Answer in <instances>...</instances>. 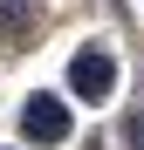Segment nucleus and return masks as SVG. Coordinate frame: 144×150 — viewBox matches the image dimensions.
<instances>
[{
    "mask_svg": "<svg viewBox=\"0 0 144 150\" xmlns=\"http://www.w3.org/2000/svg\"><path fill=\"white\" fill-rule=\"evenodd\" d=\"M124 143H130V150H144V116H130V123H124Z\"/></svg>",
    "mask_w": 144,
    "mask_h": 150,
    "instance_id": "obj_4",
    "label": "nucleus"
},
{
    "mask_svg": "<svg viewBox=\"0 0 144 150\" xmlns=\"http://www.w3.org/2000/svg\"><path fill=\"white\" fill-rule=\"evenodd\" d=\"M21 143H34V150L69 143V109H62V96H28V103H21Z\"/></svg>",
    "mask_w": 144,
    "mask_h": 150,
    "instance_id": "obj_1",
    "label": "nucleus"
},
{
    "mask_svg": "<svg viewBox=\"0 0 144 150\" xmlns=\"http://www.w3.org/2000/svg\"><path fill=\"white\" fill-rule=\"evenodd\" d=\"M0 21H7V28H34V7L28 0H0Z\"/></svg>",
    "mask_w": 144,
    "mask_h": 150,
    "instance_id": "obj_3",
    "label": "nucleus"
},
{
    "mask_svg": "<svg viewBox=\"0 0 144 150\" xmlns=\"http://www.w3.org/2000/svg\"><path fill=\"white\" fill-rule=\"evenodd\" d=\"M69 89H76L82 103H110V89H117L110 48H76V55H69Z\"/></svg>",
    "mask_w": 144,
    "mask_h": 150,
    "instance_id": "obj_2",
    "label": "nucleus"
}]
</instances>
